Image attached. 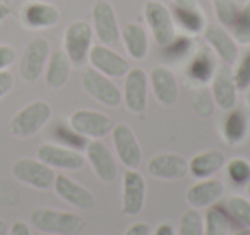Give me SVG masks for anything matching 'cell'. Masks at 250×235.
<instances>
[{
	"label": "cell",
	"mask_w": 250,
	"mask_h": 235,
	"mask_svg": "<svg viewBox=\"0 0 250 235\" xmlns=\"http://www.w3.org/2000/svg\"><path fill=\"white\" fill-rule=\"evenodd\" d=\"M86 158L93 168L94 175L104 184H110L117 179V162L111 149L101 139H91L86 146Z\"/></svg>",
	"instance_id": "ac0fdd59"
},
{
	"label": "cell",
	"mask_w": 250,
	"mask_h": 235,
	"mask_svg": "<svg viewBox=\"0 0 250 235\" xmlns=\"http://www.w3.org/2000/svg\"><path fill=\"white\" fill-rule=\"evenodd\" d=\"M233 77H235L238 91H245L247 88H250V50L236 60V67L233 69Z\"/></svg>",
	"instance_id": "8d00e7d4"
},
{
	"label": "cell",
	"mask_w": 250,
	"mask_h": 235,
	"mask_svg": "<svg viewBox=\"0 0 250 235\" xmlns=\"http://www.w3.org/2000/svg\"><path fill=\"white\" fill-rule=\"evenodd\" d=\"M16 60V50L11 45H0V70H7L9 66H12Z\"/></svg>",
	"instance_id": "f35d334b"
},
{
	"label": "cell",
	"mask_w": 250,
	"mask_h": 235,
	"mask_svg": "<svg viewBox=\"0 0 250 235\" xmlns=\"http://www.w3.org/2000/svg\"><path fill=\"white\" fill-rule=\"evenodd\" d=\"M175 5H180V7H185V5H197V0H171Z\"/></svg>",
	"instance_id": "f6af8a7d"
},
{
	"label": "cell",
	"mask_w": 250,
	"mask_h": 235,
	"mask_svg": "<svg viewBox=\"0 0 250 235\" xmlns=\"http://www.w3.org/2000/svg\"><path fill=\"white\" fill-rule=\"evenodd\" d=\"M9 16H11V7H9L5 2L0 0V23L4 21V19H7Z\"/></svg>",
	"instance_id": "ee69618b"
},
{
	"label": "cell",
	"mask_w": 250,
	"mask_h": 235,
	"mask_svg": "<svg viewBox=\"0 0 250 235\" xmlns=\"http://www.w3.org/2000/svg\"><path fill=\"white\" fill-rule=\"evenodd\" d=\"M72 70V62L63 48H57L50 52L48 62L45 67V81L46 86L52 90H60L67 84Z\"/></svg>",
	"instance_id": "484cf974"
},
{
	"label": "cell",
	"mask_w": 250,
	"mask_h": 235,
	"mask_svg": "<svg viewBox=\"0 0 250 235\" xmlns=\"http://www.w3.org/2000/svg\"><path fill=\"white\" fill-rule=\"evenodd\" d=\"M147 172L154 179L178 180L188 173V162L178 153H161L147 162Z\"/></svg>",
	"instance_id": "44dd1931"
},
{
	"label": "cell",
	"mask_w": 250,
	"mask_h": 235,
	"mask_svg": "<svg viewBox=\"0 0 250 235\" xmlns=\"http://www.w3.org/2000/svg\"><path fill=\"white\" fill-rule=\"evenodd\" d=\"M226 210L231 214L235 223L250 228V201L242 196H231L226 199Z\"/></svg>",
	"instance_id": "1f68e13d"
},
{
	"label": "cell",
	"mask_w": 250,
	"mask_h": 235,
	"mask_svg": "<svg viewBox=\"0 0 250 235\" xmlns=\"http://www.w3.org/2000/svg\"><path fill=\"white\" fill-rule=\"evenodd\" d=\"M233 38L236 40V43L242 47L250 45V0H247L245 5L240 7V12L236 16L235 23L229 28Z\"/></svg>",
	"instance_id": "f546056e"
},
{
	"label": "cell",
	"mask_w": 250,
	"mask_h": 235,
	"mask_svg": "<svg viewBox=\"0 0 250 235\" xmlns=\"http://www.w3.org/2000/svg\"><path fill=\"white\" fill-rule=\"evenodd\" d=\"M31 225L40 232L53 235H79L86 228V220L81 214L70 211L36 208L29 214Z\"/></svg>",
	"instance_id": "6da1fadb"
},
{
	"label": "cell",
	"mask_w": 250,
	"mask_h": 235,
	"mask_svg": "<svg viewBox=\"0 0 250 235\" xmlns=\"http://www.w3.org/2000/svg\"><path fill=\"white\" fill-rule=\"evenodd\" d=\"M7 234H9V225H7V221L0 218V235H7Z\"/></svg>",
	"instance_id": "bcb514c9"
},
{
	"label": "cell",
	"mask_w": 250,
	"mask_h": 235,
	"mask_svg": "<svg viewBox=\"0 0 250 235\" xmlns=\"http://www.w3.org/2000/svg\"><path fill=\"white\" fill-rule=\"evenodd\" d=\"M225 194V186L221 180L209 177V179H201L195 184H192L185 192V199L194 210H202L216 204Z\"/></svg>",
	"instance_id": "603a6c76"
},
{
	"label": "cell",
	"mask_w": 250,
	"mask_h": 235,
	"mask_svg": "<svg viewBox=\"0 0 250 235\" xmlns=\"http://www.w3.org/2000/svg\"><path fill=\"white\" fill-rule=\"evenodd\" d=\"M192 48H194V40L188 35H175V38L167 47H163L165 55L173 60H180L187 57L192 52Z\"/></svg>",
	"instance_id": "e575fe53"
},
{
	"label": "cell",
	"mask_w": 250,
	"mask_h": 235,
	"mask_svg": "<svg viewBox=\"0 0 250 235\" xmlns=\"http://www.w3.org/2000/svg\"><path fill=\"white\" fill-rule=\"evenodd\" d=\"M209 2L212 5L218 24L225 26V28H231L240 12L238 0H209Z\"/></svg>",
	"instance_id": "4dcf8cb0"
},
{
	"label": "cell",
	"mask_w": 250,
	"mask_h": 235,
	"mask_svg": "<svg viewBox=\"0 0 250 235\" xmlns=\"http://www.w3.org/2000/svg\"><path fill=\"white\" fill-rule=\"evenodd\" d=\"M204 42L216 57L226 66H235L238 60V43L231 31L221 24H208L204 29Z\"/></svg>",
	"instance_id": "5bb4252c"
},
{
	"label": "cell",
	"mask_w": 250,
	"mask_h": 235,
	"mask_svg": "<svg viewBox=\"0 0 250 235\" xmlns=\"http://www.w3.org/2000/svg\"><path fill=\"white\" fill-rule=\"evenodd\" d=\"M87 62H89V66L93 69L111 77V79L124 77L130 69L129 60L125 59L124 55H120L118 52H115L113 47L103 45V43L93 45L89 57H87Z\"/></svg>",
	"instance_id": "4fadbf2b"
},
{
	"label": "cell",
	"mask_w": 250,
	"mask_h": 235,
	"mask_svg": "<svg viewBox=\"0 0 250 235\" xmlns=\"http://www.w3.org/2000/svg\"><path fill=\"white\" fill-rule=\"evenodd\" d=\"M36 155H38V160H42L52 168L69 170V172L81 170L86 163V156L83 153L69 146L59 144V142H43Z\"/></svg>",
	"instance_id": "7c38bea8"
},
{
	"label": "cell",
	"mask_w": 250,
	"mask_h": 235,
	"mask_svg": "<svg viewBox=\"0 0 250 235\" xmlns=\"http://www.w3.org/2000/svg\"><path fill=\"white\" fill-rule=\"evenodd\" d=\"M9 235H33L31 234V228L26 221H14V223L9 227Z\"/></svg>",
	"instance_id": "b9f144b4"
},
{
	"label": "cell",
	"mask_w": 250,
	"mask_h": 235,
	"mask_svg": "<svg viewBox=\"0 0 250 235\" xmlns=\"http://www.w3.org/2000/svg\"><path fill=\"white\" fill-rule=\"evenodd\" d=\"M231 235H250V228H242V230L235 232V234H231Z\"/></svg>",
	"instance_id": "7dc6e473"
},
{
	"label": "cell",
	"mask_w": 250,
	"mask_h": 235,
	"mask_svg": "<svg viewBox=\"0 0 250 235\" xmlns=\"http://www.w3.org/2000/svg\"><path fill=\"white\" fill-rule=\"evenodd\" d=\"M225 153L221 149H206L194 155L188 162V173L194 179H209L225 166Z\"/></svg>",
	"instance_id": "d4e9b609"
},
{
	"label": "cell",
	"mask_w": 250,
	"mask_h": 235,
	"mask_svg": "<svg viewBox=\"0 0 250 235\" xmlns=\"http://www.w3.org/2000/svg\"><path fill=\"white\" fill-rule=\"evenodd\" d=\"M216 67L218 64H216V55L212 53V50L209 47H202L188 60L187 67H185V77L195 88H204L206 84L211 83Z\"/></svg>",
	"instance_id": "7402d4cb"
},
{
	"label": "cell",
	"mask_w": 250,
	"mask_h": 235,
	"mask_svg": "<svg viewBox=\"0 0 250 235\" xmlns=\"http://www.w3.org/2000/svg\"><path fill=\"white\" fill-rule=\"evenodd\" d=\"M93 40L94 33L87 21L76 19L67 24L63 31V50L74 67H81L87 62V57L93 48Z\"/></svg>",
	"instance_id": "3957f363"
},
{
	"label": "cell",
	"mask_w": 250,
	"mask_h": 235,
	"mask_svg": "<svg viewBox=\"0 0 250 235\" xmlns=\"http://www.w3.org/2000/svg\"><path fill=\"white\" fill-rule=\"evenodd\" d=\"M14 86V76L9 70H0V98H4Z\"/></svg>",
	"instance_id": "ab89813d"
},
{
	"label": "cell",
	"mask_w": 250,
	"mask_h": 235,
	"mask_svg": "<svg viewBox=\"0 0 250 235\" xmlns=\"http://www.w3.org/2000/svg\"><path fill=\"white\" fill-rule=\"evenodd\" d=\"M171 14H173L175 24L180 26L185 35H188V36L202 35L206 26H208V18H206V14L202 12V9L199 7V4L185 5V7L175 5Z\"/></svg>",
	"instance_id": "4316f807"
},
{
	"label": "cell",
	"mask_w": 250,
	"mask_h": 235,
	"mask_svg": "<svg viewBox=\"0 0 250 235\" xmlns=\"http://www.w3.org/2000/svg\"><path fill=\"white\" fill-rule=\"evenodd\" d=\"M111 141L115 146L118 160L125 168L137 170L143 163V149L129 124H115L111 129Z\"/></svg>",
	"instance_id": "8fae6325"
},
{
	"label": "cell",
	"mask_w": 250,
	"mask_h": 235,
	"mask_svg": "<svg viewBox=\"0 0 250 235\" xmlns=\"http://www.w3.org/2000/svg\"><path fill=\"white\" fill-rule=\"evenodd\" d=\"M250 122L247 114L242 108H231L228 110L226 117L223 118V139L229 146H236L247 138L249 134Z\"/></svg>",
	"instance_id": "83f0119b"
},
{
	"label": "cell",
	"mask_w": 250,
	"mask_h": 235,
	"mask_svg": "<svg viewBox=\"0 0 250 235\" xmlns=\"http://www.w3.org/2000/svg\"><path fill=\"white\" fill-rule=\"evenodd\" d=\"M147 91H149V77L146 70L141 67H130L129 72L124 76V100L127 110L132 114H143L147 107Z\"/></svg>",
	"instance_id": "9c48e42d"
},
{
	"label": "cell",
	"mask_w": 250,
	"mask_h": 235,
	"mask_svg": "<svg viewBox=\"0 0 250 235\" xmlns=\"http://www.w3.org/2000/svg\"><path fill=\"white\" fill-rule=\"evenodd\" d=\"M55 138L59 139V144H63V146H69L72 149H86L87 146V139L83 138L81 134H77L70 125H65V124H60L55 127Z\"/></svg>",
	"instance_id": "d590c367"
},
{
	"label": "cell",
	"mask_w": 250,
	"mask_h": 235,
	"mask_svg": "<svg viewBox=\"0 0 250 235\" xmlns=\"http://www.w3.org/2000/svg\"><path fill=\"white\" fill-rule=\"evenodd\" d=\"M144 21L149 29L151 38L158 47H167L177 35V24L168 5L161 0H146L143 7Z\"/></svg>",
	"instance_id": "7a4b0ae2"
},
{
	"label": "cell",
	"mask_w": 250,
	"mask_h": 235,
	"mask_svg": "<svg viewBox=\"0 0 250 235\" xmlns=\"http://www.w3.org/2000/svg\"><path fill=\"white\" fill-rule=\"evenodd\" d=\"M192 107H194V110L197 112V115H201V117H209V115H212L216 105L211 96V91L206 90V88H201V90L195 91L194 96H192Z\"/></svg>",
	"instance_id": "74e56055"
},
{
	"label": "cell",
	"mask_w": 250,
	"mask_h": 235,
	"mask_svg": "<svg viewBox=\"0 0 250 235\" xmlns=\"http://www.w3.org/2000/svg\"><path fill=\"white\" fill-rule=\"evenodd\" d=\"M154 235H177V234H175L173 227H171L170 223H161V225H158Z\"/></svg>",
	"instance_id": "7bdbcfd3"
},
{
	"label": "cell",
	"mask_w": 250,
	"mask_h": 235,
	"mask_svg": "<svg viewBox=\"0 0 250 235\" xmlns=\"http://www.w3.org/2000/svg\"><path fill=\"white\" fill-rule=\"evenodd\" d=\"M69 125L86 139H103L113 129V120L101 112L79 108L69 117Z\"/></svg>",
	"instance_id": "30bf717a"
},
{
	"label": "cell",
	"mask_w": 250,
	"mask_h": 235,
	"mask_svg": "<svg viewBox=\"0 0 250 235\" xmlns=\"http://www.w3.org/2000/svg\"><path fill=\"white\" fill-rule=\"evenodd\" d=\"M53 190H55L60 199H63L70 206L77 208V210H84V211L93 210L94 203H96V199H94L93 192L89 189H86L83 184L76 182V180L67 175L55 177Z\"/></svg>",
	"instance_id": "ffe728a7"
},
{
	"label": "cell",
	"mask_w": 250,
	"mask_h": 235,
	"mask_svg": "<svg viewBox=\"0 0 250 235\" xmlns=\"http://www.w3.org/2000/svg\"><path fill=\"white\" fill-rule=\"evenodd\" d=\"M22 24L28 29H50L59 24L60 11L50 2L43 0H28L21 12Z\"/></svg>",
	"instance_id": "d6986e66"
},
{
	"label": "cell",
	"mask_w": 250,
	"mask_h": 235,
	"mask_svg": "<svg viewBox=\"0 0 250 235\" xmlns=\"http://www.w3.org/2000/svg\"><path fill=\"white\" fill-rule=\"evenodd\" d=\"M12 175L21 184L33 187L38 190L53 189L57 173L52 166L43 163L42 160L35 158H19L12 163Z\"/></svg>",
	"instance_id": "5b68a950"
},
{
	"label": "cell",
	"mask_w": 250,
	"mask_h": 235,
	"mask_svg": "<svg viewBox=\"0 0 250 235\" xmlns=\"http://www.w3.org/2000/svg\"><path fill=\"white\" fill-rule=\"evenodd\" d=\"M147 77H149V88L158 103L163 107H173L180 94V86L173 70L168 66H156L151 69Z\"/></svg>",
	"instance_id": "e0dca14e"
},
{
	"label": "cell",
	"mask_w": 250,
	"mask_h": 235,
	"mask_svg": "<svg viewBox=\"0 0 250 235\" xmlns=\"http://www.w3.org/2000/svg\"><path fill=\"white\" fill-rule=\"evenodd\" d=\"M50 43L46 38H33L24 47L19 59V74L26 83H36L43 74L50 57Z\"/></svg>",
	"instance_id": "ba28073f"
},
{
	"label": "cell",
	"mask_w": 250,
	"mask_h": 235,
	"mask_svg": "<svg viewBox=\"0 0 250 235\" xmlns=\"http://www.w3.org/2000/svg\"><path fill=\"white\" fill-rule=\"evenodd\" d=\"M91 28L100 43L115 47L120 42V24L117 12L108 0H96L91 9Z\"/></svg>",
	"instance_id": "8992f818"
},
{
	"label": "cell",
	"mask_w": 250,
	"mask_h": 235,
	"mask_svg": "<svg viewBox=\"0 0 250 235\" xmlns=\"http://www.w3.org/2000/svg\"><path fill=\"white\" fill-rule=\"evenodd\" d=\"M226 173L235 186H247L250 182V162L245 158H231L226 163Z\"/></svg>",
	"instance_id": "836d02e7"
},
{
	"label": "cell",
	"mask_w": 250,
	"mask_h": 235,
	"mask_svg": "<svg viewBox=\"0 0 250 235\" xmlns=\"http://www.w3.org/2000/svg\"><path fill=\"white\" fill-rule=\"evenodd\" d=\"M245 101H247V105H249V108H250V88H247V90H245Z\"/></svg>",
	"instance_id": "c3c4849f"
},
{
	"label": "cell",
	"mask_w": 250,
	"mask_h": 235,
	"mask_svg": "<svg viewBox=\"0 0 250 235\" xmlns=\"http://www.w3.org/2000/svg\"><path fill=\"white\" fill-rule=\"evenodd\" d=\"M120 40L124 43L125 52L129 53L132 60L141 62L149 55V33L139 23H127L124 28H120Z\"/></svg>",
	"instance_id": "cb8c5ba5"
},
{
	"label": "cell",
	"mask_w": 250,
	"mask_h": 235,
	"mask_svg": "<svg viewBox=\"0 0 250 235\" xmlns=\"http://www.w3.org/2000/svg\"><path fill=\"white\" fill-rule=\"evenodd\" d=\"M146 179L137 170L127 168L122 179V211L127 216H137L146 203Z\"/></svg>",
	"instance_id": "2e32d148"
},
{
	"label": "cell",
	"mask_w": 250,
	"mask_h": 235,
	"mask_svg": "<svg viewBox=\"0 0 250 235\" xmlns=\"http://www.w3.org/2000/svg\"><path fill=\"white\" fill-rule=\"evenodd\" d=\"M149 234H151V227L147 223H144V221L132 223L127 228V232H125V235H149Z\"/></svg>",
	"instance_id": "60d3db41"
},
{
	"label": "cell",
	"mask_w": 250,
	"mask_h": 235,
	"mask_svg": "<svg viewBox=\"0 0 250 235\" xmlns=\"http://www.w3.org/2000/svg\"><path fill=\"white\" fill-rule=\"evenodd\" d=\"M177 235H204V218L199 210L190 208L182 214Z\"/></svg>",
	"instance_id": "d6a6232c"
},
{
	"label": "cell",
	"mask_w": 250,
	"mask_h": 235,
	"mask_svg": "<svg viewBox=\"0 0 250 235\" xmlns=\"http://www.w3.org/2000/svg\"><path fill=\"white\" fill-rule=\"evenodd\" d=\"M81 84H83V90L93 100H96L98 103L104 105V107L115 108L122 103V90L117 86V83L111 77L98 72L93 67L83 72Z\"/></svg>",
	"instance_id": "52a82bcc"
},
{
	"label": "cell",
	"mask_w": 250,
	"mask_h": 235,
	"mask_svg": "<svg viewBox=\"0 0 250 235\" xmlns=\"http://www.w3.org/2000/svg\"><path fill=\"white\" fill-rule=\"evenodd\" d=\"M52 118V107L43 100H35L22 107L11 120V132L16 138H31L38 134Z\"/></svg>",
	"instance_id": "277c9868"
},
{
	"label": "cell",
	"mask_w": 250,
	"mask_h": 235,
	"mask_svg": "<svg viewBox=\"0 0 250 235\" xmlns=\"http://www.w3.org/2000/svg\"><path fill=\"white\" fill-rule=\"evenodd\" d=\"M247 194H249V196H250V182L247 184Z\"/></svg>",
	"instance_id": "681fc988"
},
{
	"label": "cell",
	"mask_w": 250,
	"mask_h": 235,
	"mask_svg": "<svg viewBox=\"0 0 250 235\" xmlns=\"http://www.w3.org/2000/svg\"><path fill=\"white\" fill-rule=\"evenodd\" d=\"M235 227V220L228 210L219 204H212L208 208L204 216V235H229Z\"/></svg>",
	"instance_id": "f1b7e54d"
},
{
	"label": "cell",
	"mask_w": 250,
	"mask_h": 235,
	"mask_svg": "<svg viewBox=\"0 0 250 235\" xmlns=\"http://www.w3.org/2000/svg\"><path fill=\"white\" fill-rule=\"evenodd\" d=\"M211 96L214 105L223 112H228L236 107L238 100V88L233 77V67L221 64L216 67V72L211 79Z\"/></svg>",
	"instance_id": "9a60e30c"
}]
</instances>
